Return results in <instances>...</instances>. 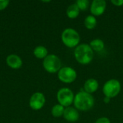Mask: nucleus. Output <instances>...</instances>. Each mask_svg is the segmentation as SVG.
Wrapping results in <instances>:
<instances>
[{"label": "nucleus", "instance_id": "obj_1", "mask_svg": "<svg viewBox=\"0 0 123 123\" xmlns=\"http://www.w3.org/2000/svg\"><path fill=\"white\" fill-rule=\"evenodd\" d=\"M74 57L80 64L87 65L90 63L94 58V50L89 44H80L75 48Z\"/></svg>", "mask_w": 123, "mask_h": 123}, {"label": "nucleus", "instance_id": "obj_2", "mask_svg": "<svg viewBox=\"0 0 123 123\" xmlns=\"http://www.w3.org/2000/svg\"><path fill=\"white\" fill-rule=\"evenodd\" d=\"M74 105L76 110L86 112L90 110L94 105L93 96L86 92H79L75 97Z\"/></svg>", "mask_w": 123, "mask_h": 123}, {"label": "nucleus", "instance_id": "obj_3", "mask_svg": "<svg viewBox=\"0 0 123 123\" xmlns=\"http://www.w3.org/2000/svg\"><path fill=\"white\" fill-rule=\"evenodd\" d=\"M61 40L66 46L71 48L79 45L80 35L76 30L73 28H66L61 34Z\"/></svg>", "mask_w": 123, "mask_h": 123}, {"label": "nucleus", "instance_id": "obj_4", "mask_svg": "<svg viewBox=\"0 0 123 123\" xmlns=\"http://www.w3.org/2000/svg\"><path fill=\"white\" fill-rule=\"evenodd\" d=\"M43 66L47 72L54 74L61 68V61L56 55L50 54L43 59Z\"/></svg>", "mask_w": 123, "mask_h": 123}, {"label": "nucleus", "instance_id": "obj_5", "mask_svg": "<svg viewBox=\"0 0 123 123\" xmlns=\"http://www.w3.org/2000/svg\"><path fill=\"white\" fill-rule=\"evenodd\" d=\"M121 90V84L117 79H112L108 80L103 86L102 92L105 97L109 98L115 97L119 94Z\"/></svg>", "mask_w": 123, "mask_h": 123}, {"label": "nucleus", "instance_id": "obj_6", "mask_svg": "<svg viewBox=\"0 0 123 123\" xmlns=\"http://www.w3.org/2000/svg\"><path fill=\"white\" fill-rule=\"evenodd\" d=\"M57 100L59 105L64 107H68L74 102V93L68 88H61L57 93Z\"/></svg>", "mask_w": 123, "mask_h": 123}, {"label": "nucleus", "instance_id": "obj_7", "mask_svg": "<svg viewBox=\"0 0 123 123\" xmlns=\"http://www.w3.org/2000/svg\"><path fill=\"white\" fill-rule=\"evenodd\" d=\"M58 78L63 83L71 84L76 79L77 73L71 67H62L58 72Z\"/></svg>", "mask_w": 123, "mask_h": 123}, {"label": "nucleus", "instance_id": "obj_8", "mask_svg": "<svg viewBox=\"0 0 123 123\" xmlns=\"http://www.w3.org/2000/svg\"><path fill=\"white\" fill-rule=\"evenodd\" d=\"M45 104V95L41 92L34 93L29 101L30 107L33 110H40L43 107Z\"/></svg>", "mask_w": 123, "mask_h": 123}, {"label": "nucleus", "instance_id": "obj_9", "mask_svg": "<svg viewBox=\"0 0 123 123\" xmlns=\"http://www.w3.org/2000/svg\"><path fill=\"white\" fill-rule=\"evenodd\" d=\"M107 7L105 0H94L90 6V12L93 16H100L104 14Z\"/></svg>", "mask_w": 123, "mask_h": 123}, {"label": "nucleus", "instance_id": "obj_10", "mask_svg": "<svg viewBox=\"0 0 123 123\" xmlns=\"http://www.w3.org/2000/svg\"><path fill=\"white\" fill-rule=\"evenodd\" d=\"M63 117L66 120L70 123H75L79 119V114L78 110L72 107H66Z\"/></svg>", "mask_w": 123, "mask_h": 123}, {"label": "nucleus", "instance_id": "obj_11", "mask_svg": "<svg viewBox=\"0 0 123 123\" xmlns=\"http://www.w3.org/2000/svg\"><path fill=\"white\" fill-rule=\"evenodd\" d=\"M6 64L9 67L13 69H18L22 67V58L15 54L9 55L6 59Z\"/></svg>", "mask_w": 123, "mask_h": 123}, {"label": "nucleus", "instance_id": "obj_12", "mask_svg": "<svg viewBox=\"0 0 123 123\" xmlns=\"http://www.w3.org/2000/svg\"><path fill=\"white\" fill-rule=\"evenodd\" d=\"M84 88L85 90L84 92L92 94L94 93L95 92H97V90L98 89L99 83L94 79H89L85 81Z\"/></svg>", "mask_w": 123, "mask_h": 123}, {"label": "nucleus", "instance_id": "obj_13", "mask_svg": "<svg viewBox=\"0 0 123 123\" xmlns=\"http://www.w3.org/2000/svg\"><path fill=\"white\" fill-rule=\"evenodd\" d=\"M79 13L80 9L76 3L68 6V7L66 9V14L68 17L70 19H76L79 15Z\"/></svg>", "mask_w": 123, "mask_h": 123}, {"label": "nucleus", "instance_id": "obj_14", "mask_svg": "<svg viewBox=\"0 0 123 123\" xmlns=\"http://www.w3.org/2000/svg\"><path fill=\"white\" fill-rule=\"evenodd\" d=\"M89 45L92 48V49L96 52H101L105 48V43L102 40L99 38L92 40L90 42Z\"/></svg>", "mask_w": 123, "mask_h": 123}, {"label": "nucleus", "instance_id": "obj_15", "mask_svg": "<svg viewBox=\"0 0 123 123\" xmlns=\"http://www.w3.org/2000/svg\"><path fill=\"white\" fill-rule=\"evenodd\" d=\"M48 52L47 48L43 45L37 46L33 50L34 55L38 59H44L48 55Z\"/></svg>", "mask_w": 123, "mask_h": 123}, {"label": "nucleus", "instance_id": "obj_16", "mask_svg": "<svg viewBox=\"0 0 123 123\" xmlns=\"http://www.w3.org/2000/svg\"><path fill=\"white\" fill-rule=\"evenodd\" d=\"M97 24V19L93 15H88L84 19V26L88 30H93L96 27Z\"/></svg>", "mask_w": 123, "mask_h": 123}, {"label": "nucleus", "instance_id": "obj_17", "mask_svg": "<svg viewBox=\"0 0 123 123\" xmlns=\"http://www.w3.org/2000/svg\"><path fill=\"white\" fill-rule=\"evenodd\" d=\"M65 107L59 104L54 105L51 110V114L54 117H61L63 115Z\"/></svg>", "mask_w": 123, "mask_h": 123}, {"label": "nucleus", "instance_id": "obj_18", "mask_svg": "<svg viewBox=\"0 0 123 123\" xmlns=\"http://www.w3.org/2000/svg\"><path fill=\"white\" fill-rule=\"evenodd\" d=\"M76 4H77L79 9L82 11L86 10L89 6V1L88 0H77Z\"/></svg>", "mask_w": 123, "mask_h": 123}, {"label": "nucleus", "instance_id": "obj_19", "mask_svg": "<svg viewBox=\"0 0 123 123\" xmlns=\"http://www.w3.org/2000/svg\"><path fill=\"white\" fill-rule=\"evenodd\" d=\"M9 4V0H0V11L6 9Z\"/></svg>", "mask_w": 123, "mask_h": 123}, {"label": "nucleus", "instance_id": "obj_20", "mask_svg": "<svg viewBox=\"0 0 123 123\" xmlns=\"http://www.w3.org/2000/svg\"><path fill=\"white\" fill-rule=\"evenodd\" d=\"M94 123H111V122L109 118L103 117H100V118L97 119Z\"/></svg>", "mask_w": 123, "mask_h": 123}, {"label": "nucleus", "instance_id": "obj_21", "mask_svg": "<svg viewBox=\"0 0 123 123\" xmlns=\"http://www.w3.org/2000/svg\"><path fill=\"white\" fill-rule=\"evenodd\" d=\"M111 3L117 6H121L123 5V0H112Z\"/></svg>", "mask_w": 123, "mask_h": 123}, {"label": "nucleus", "instance_id": "obj_22", "mask_svg": "<svg viewBox=\"0 0 123 123\" xmlns=\"http://www.w3.org/2000/svg\"><path fill=\"white\" fill-rule=\"evenodd\" d=\"M103 102H104L105 104H108V103H110V98L107 97H105V98H104V99H103Z\"/></svg>", "mask_w": 123, "mask_h": 123}]
</instances>
